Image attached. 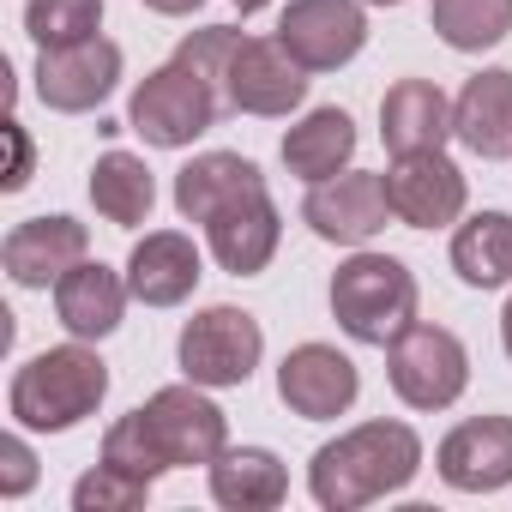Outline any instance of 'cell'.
<instances>
[{
  "mask_svg": "<svg viewBox=\"0 0 512 512\" xmlns=\"http://www.w3.org/2000/svg\"><path fill=\"white\" fill-rule=\"evenodd\" d=\"M416 470H422V434L410 422H356L314 452L308 494L326 512H362L386 494H404Z\"/></svg>",
  "mask_w": 512,
  "mask_h": 512,
  "instance_id": "cell-1",
  "label": "cell"
},
{
  "mask_svg": "<svg viewBox=\"0 0 512 512\" xmlns=\"http://www.w3.org/2000/svg\"><path fill=\"white\" fill-rule=\"evenodd\" d=\"M103 398H109V362L85 338L31 356L7 386V410L25 434H73L103 410Z\"/></svg>",
  "mask_w": 512,
  "mask_h": 512,
  "instance_id": "cell-2",
  "label": "cell"
},
{
  "mask_svg": "<svg viewBox=\"0 0 512 512\" xmlns=\"http://www.w3.org/2000/svg\"><path fill=\"white\" fill-rule=\"evenodd\" d=\"M332 320L344 338L386 350L404 326H416V278L398 253L356 247L332 272Z\"/></svg>",
  "mask_w": 512,
  "mask_h": 512,
  "instance_id": "cell-3",
  "label": "cell"
},
{
  "mask_svg": "<svg viewBox=\"0 0 512 512\" xmlns=\"http://www.w3.org/2000/svg\"><path fill=\"white\" fill-rule=\"evenodd\" d=\"M127 127L157 151H187L193 139H205L217 127V85L199 67L169 61V67H157V73H145L133 85Z\"/></svg>",
  "mask_w": 512,
  "mask_h": 512,
  "instance_id": "cell-4",
  "label": "cell"
},
{
  "mask_svg": "<svg viewBox=\"0 0 512 512\" xmlns=\"http://www.w3.org/2000/svg\"><path fill=\"white\" fill-rule=\"evenodd\" d=\"M260 356H266V332H260V320H253L247 308H229V302L199 308V314L181 326V338H175V362H181V374H187L193 386H205V392L247 386L253 368H260Z\"/></svg>",
  "mask_w": 512,
  "mask_h": 512,
  "instance_id": "cell-5",
  "label": "cell"
},
{
  "mask_svg": "<svg viewBox=\"0 0 512 512\" xmlns=\"http://www.w3.org/2000/svg\"><path fill=\"white\" fill-rule=\"evenodd\" d=\"M386 380L410 410H452L470 386V350L446 326H404L386 344Z\"/></svg>",
  "mask_w": 512,
  "mask_h": 512,
  "instance_id": "cell-6",
  "label": "cell"
},
{
  "mask_svg": "<svg viewBox=\"0 0 512 512\" xmlns=\"http://www.w3.org/2000/svg\"><path fill=\"white\" fill-rule=\"evenodd\" d=\"M223 97L241 115L284 121L308 103V67L278 37H241L229 55V73H223Z\"/></svg>",
  "mask_w": 512,
  "mask_h": 512,
  "instance_id": "cell-7",
  "label": "cell"
},
{
  "mask_svg": "<svg viewBox=\"0 0 512 512\" xmlns=\"http://www.w3.org/2000/svg\"><path fill=\"white\" fill-rule=\"evenodd\" d=\"M278 43L308 73H338L368 43V0H290L278 19Z\"/></svg>",
  "mask_w": 512,
  "mask_h": 512,
  "instance_id": "cell-8",
  "label": "cell"
},
{
  "mask_svg": "<svg viewBox=\"0 0 512 512\" xmlns=\"http://www.w3.org/2000/svg\"><path fill=\"white\" fill-rule=\"evenodd\" d=\"M139 410H145V422H151V434H157V446H163L169 470L211 464V458L229 446V416H223V410L205 398V386H193V380L151 392Z\"/></svg>",
  "mask_w": 512,
  "mask_h": 512,
  "instance_id": "cell-9",
  "label": "cell"
},
{
  "mask_svg": "<svg viewBox=\"0 0 512 512\" xmlns=\"http://www.w3.org/2000/svg\"><path fill=\"white\" fill-rule=\"evenodd\" d=\"M121 67H127L121 43H109V37L73 43V49H37V97L55 115H91L115 97Z\"/></svg>",
  "mask_w": 512,
  "mask_h": 512,
  "instance_id": "cell-10",
  "label": "cell"
},
{
  "mask_svg": "<svg viewBox=\"0 0 512 512\" xmlns=\"http://www.w3.org/2000/svg\"><path fill=\"white\" fill-rule=\"evenodd\" d=\"M386 199H392V217L404 229H446L464 217L470 187L446 151H404L386 169Z\"/></svg>",
  "mask_w": 512,
  "mask_h": 512,
  "instance_id": "cell-11",
  "label": "cell"
},
{
  "mask_svg": "<svg viewBox=\"0 0 512 512\" xmlns=\"http://www.w3.org/2000/svg\"><path fill=\"white\" fill-rule=\"evenodd\" d=\"M302 223H308L320 241H338V247H368V241L392 223L386 175L344 169V175H332V181L308 187V199H302Z\"/></svg>",
  "mask_w": 512,
  "mask_h": 512,
  "instance_id": "cell-12",
  "label": "cell"
},
{
  "mask_svg": "<svg viewBox=\"0 0 512 512\" xmlns=\"http://www.w3.org/2000/svg\"><path fill=\"white\" fill-rule=\"evenodd\" d=\"M278 398L302 422H338L362 398V368L338 344H296L278 362Z\"/></svg>",
  "mask_w": 512,
  "mask_h": 512,
  "instance_id": "cell-13",
  "label": "cell"
},
{
  "mask_svg": "<svg viewBox=\"0 0 512 512\" xmlns=\"http://www.w3.org/2000/svg\"><path fill=\"white\" fill-rule=\"evenodd\" d=\"M79 260H91V235L79 217L55 211V217H25L0 241V266L19 290H55Z\"/></svg>",
  "mask_w": 512,
  "mask_h": 512,
  "instance_id": "cell-14",
  "label": "cell"
},
{
  "mask_svg": "<svg viewBox=\"0 0 512 512\" xmlns=\"http://www.w3.org/2000/svg\"><path fill=\"white\" fill-rule=\"evenodd\" d=\"M434 470L458 494L512 488V416H470L434 446Z\"/></svg>",
  "mask_w": 512,
  "mask_h": 512,
  "instance_id": "cell-15",
  "label": "cell"
},
{
  "mask_svg": "<svg viewBox=\"0 0 512 512\" xmlns=\"http://www.w3.org/2000/svg\"><path fill=\"white\" fill-rule=\"evenodd\" d=\"M278 241H284V217H278V205H272L266 187L229 199V205L205 223V247H211V260H217L229 278H260V272L272 266Z\"/></svg>",
  "mask_w": 512,
  "mask_h": 512,
  "instance_id": "cell-16",
  "label": "cell"
},
{
  "mask_svg": "<svg viewBox=\"0 0 512 512\" xmlns=\"http://www.w3.org/2000/svg\"><path fill=\"white\" fill-rule=\"evenodd\" d=\"M199 278H205V260H199L193 235H181V229H151L127 253V290L145 308H181L199 290Z\"/></svg>",
  "mask_w": 512,
  "mask_h": 512,
  "instance_id": "cell-17",
  "label": "cell"
},
{
  "mask_svg": "<svg viewBox=\"0 0 512 512\" xmlns=\"http://www.w3.org/2000/svg\"><path fill=\"white\" fill-rule=\"evenodd\" d=\"M127 272L103 266V260H79L61 284H55V314L67 326V338H85V344H103L109 332H121L127 320Z\"/></svg>",
  "mask_w": 512,
  "mask_h": 512,
  "instance_id": "cell-18",
  "label": "cell"
},
{
  "mask_svg": "<svg viewBox=\"0 0 512 512\" xmlns=\"http://www.w3.org/2000/svg\"><path fill=\"white\" fill-rule=\"evenodd\" d=\"M205 482L223 512H272L290 500V470L272 446H223L205 464Z\"/></svg>",
  "mask_w": 512,
  "mask_h": 512,
  "instance_id": "cell-19",
  "label": "cell"
},
{
  "mask_svg": "<svg viewBox=\"0 0 512 512\" xmlns=\"http://www.w3.org/2000/svg\"><path fill=\"white\" fill-rule=\"evenodd\" d=\"M380 139L392 157L404 151H446L452 139V97L434 79H398L380 97Z\"/></svg>",
  "mask_w": 512,
  "mask_h": 512,
  "instance_id": "cell-20",
  "label": "cell"
},
{
  "mask_svg": "<svg viewBox=\"0 0 512 512\" xmlns=\"http://www.w3.org/2000/svg\"><path fill=\"white\" fill-rule=\"evenodd\" d=\"M452 139L476 157H512V73L488 67L452 97Z\"/></svg>",
  "mask_w": 512,
  "mask_h": 512,
  "instance_id": "cell-21",
  "label": "cell"
},
{
  "mask_svg": "<svg viewBox=\"0 0 512 512\" xmlns=\"http://www.w3.org/2000/svg\"><path fill=\"white\" fill-rule=\"evenodd\" d=\"M278 157H284V169H290L296 181H308V187L344 175L350 157H356V121H350V109H332V103H326V109H308V115L284 133Z\"/></svg>",
  "mask_w": 512,
  "mask_h": 512,
  "instance_id": "cell-22",
  "label": "cell"
},
{
  "mask_svg": "<svg viewBox=\"0 0 512 512\" xmlns=\"http://www.w3.org/2000/svg\"><path fill=\"white\" fill-rule=\"evenodd\" d=\"M253 187H266V175H260V163H253V157H241V151H199L175 175V211L205 229L229 199H241Z\"/></svg>",
  "mask_w": 512,
  "mask_h": 512,
  "instance_id": "cell-23",
  "label": "cell"
},
{
  "mask_svg": "<svg viewBox=\"0 0 512 512\" xmlns=\"http://www.w3.org/2000/svg\"><path fill=\"white\" fill-rule=\"evenodd\" d=\"M452 272L470 290L512 284V211H476L452 229Z\"/></svg>",
  "mask_w": 512,
  "mask_h": 512,
  "instance_id": "cell-24",
  "label": "cell"
},
{
  "mask_svg": "<svg viewBox=\"0 0 512 512\" xmlns=\"http://www.w3.org/2000/svg\"><path fill=\"white\" fill-rule=\"evenodd\" d=\"M91 205L97 217H109L115 229H139L151 223V205H157V175L145 157L133 151H103L91 163Z\"/></svg>",
  "mask_w": 512,
  "mask_h": 512,
  "instance_id": "cell-25",
  "label": "cell"
},
{
  "mask_svg": "<svg viewBox=\"0 0 512 512\" xmlns=\"http://www.w3.org/2000/svg\"><path fill=\"white\" fill-rule=\"evenodd\" d=\"M428 25L458 55H488L512 37V0H434Z\"/></svg>",
  "mask_w": 512,
  "mask_h": 512,
  "instance_id": "cell-26",
  "label": "cell"
},
{
  "mask_svg": "<svg viewBox=\"0 0 512 512\" xmlns=\"http://www.w3.org/2000/svg\"><path fill=\"white\" fill-rule=\"evenodd\" d=\"M25 31L37 49H73L103 37V0H25Z\"/></svg>",
  "mask_w": 512,
  "mask_h": 512,
  "instance_id": "cell-27",
  "label": "cell"
},
{
  "mask_svg": "<svg viewBox=\"0 0 512 512\" xmlns=\"http://www.w3.org/2000/svg\"><path fill=\"white\" fill-rule=\"evenodd\" d=\"M103 464H115V470H127V476H145V482L169 476V458H163V446H157L145 410H127L121 422H109V434H103Z\"/></svg>",
  "mask_w": 512,
  "mask_h": 512,
  "instance_id": "cell-28",
  "label": "cell"
},
{
  "mask_svg": "<svg viewBox=\"0 0 512 512\" xmlns=\"http://www.w3.org/2000/svg\"><path fill=\"white\" fill-rule=\"evenodd\" d=\"M151 488L157 482H145V476H127L115 464H97V470H85L73 482V506L79 512H133V506L151 500Z\"/></svg>",
  "mask_w": 512,
  "mask_h": 512,
  "instance_id": "cell-29",
  "label": "cell"
},
{
  "mask_svg": "<svg viewBox=\"0 0 512 512\" xmlns=\"http://www.w3.org/2000/svg\"><path fill=\"white\" fill-rule=\"evenodd\" d=\"M235 43H241V31L235 25H205V31H193V37H181V49H175V61H187V67H199L217 91H223V73H229V55H235Z\"/></svg>",
  "mask_w": 512,
  "mask_h": 512,
  "instance_id": "cell-30",
  "label": "cell"
},
{
  "mask_svg": "<svg viewBox=\"0 0 512 512\" xmlns=\"http://www.w3.org/2000/svg\"><path fill=\"white\" fill-rule=\"evenodd\" d=\"M31 488H37V452L19 428V434L0 440V500H25Z\"/></svg>",
  "mask_w": 512,
  "mask_h": 512,
  "instance_id": "cell-31",
  "label": "cell"
},
{
  "mask_svg": "<svg viewBox=\"0 0 512 512\" xmlns=\"http://www.w3.org/2000/svg\"><path fill=\"white\" fill-rule=\"evenodd\" d=\"M7 133H13V151H19V157H13V169H7V181H0V187L19 193V187L31 181V139H25V127H19V121H7Z\"/></svg>",
  "mask_w": 512,
  "mask_h": 512,
  "instance_id": "cell-32",
  "label": "cell"
},
{
  "mask_svg": "<svg viewBox=\"0 0 512 512\" xmlns=\"http://www.w3.org/2000/svg\"><path fill=\"white\" fill-rule=\"evenodd\" d=\"M145 7H151V13H163V19H193L205 0H145Z\"/></svg>",
  "mask_w": 512,
  "mask_h": 512,
  "instance_id": "cell-33",
  "label": "cell"
},
{
  "mask_svg": "<svg viewBox=\"0 0 512 512\" xmlns=\"http://www.w3.org/2000/svg\"><path fill=\"white\" fill-rule=\"evenodd\" d=\"M500 344H506V362H512V296H506V314H500Z\"/></svg>",
  "mask_w": 512,
  "mask_h": 512,
  "instance_id": "cell-34",
  "label": "cell"
},
{
  "mask_svg": "<svg viewBox=\"0 0 512 512\" xmlns=\"http://www.w3.org/2000/svg\"><path fill=\"white\" fill-rule=\"evenodd\" d=\"M266 7H272V0H235V13H241V19H253V13H266Z\"/></svg>",
  "mask_w": 512,
  "mask_h": 512,
  "instance_id": "cell-35",
  "label": "cell"
},
{
  "mask_svg": "<svg viewBox=\"0 0 512 512\" xmlns=\"http://www.w3.org/2000/svg\"><path fill=\"white\" fill-rule=\"evenodd\" d=\"M368 7H404V0H368Z\"/></svg>",
  "mask_w": 512,
  "mask_h": 512,
  "instance_id": "cell-36",
  "label": "cell"
}]
</instances>
